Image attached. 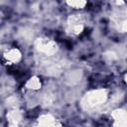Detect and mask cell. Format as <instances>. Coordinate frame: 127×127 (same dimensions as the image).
<instances>
[{"label":"cell","instance_id":"cell-1","mask_svg":"<svg viewBox=\"0 0 127 127\" xmlns=\"http://www.w3.org/2000/svg\"><path fill=\"white\" fill-rule=\"evenodd\" d=\"M40 86H41V81L39 78H36V77L30 78L27 82V87L31 89H38Z\"/></svg>","mask_w":127,"mask_h":127}]
</instances>
